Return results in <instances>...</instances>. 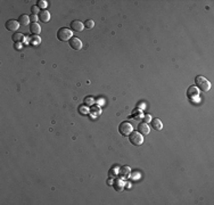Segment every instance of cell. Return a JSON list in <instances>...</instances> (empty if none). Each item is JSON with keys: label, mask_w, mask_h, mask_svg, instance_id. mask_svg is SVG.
Listing matches in <instances>:
<instances>
[{"label": "cell", "mask_w": 214, "mask_h": 205, "mask_svg": "<svg viewBox=\"0 0 214 205\" xmlns=\"http://www.w3.org/2000/svg\"><path fill=\"white\" fill-rule=\"evenodd\" d=\"M195 83H196V88L202 90L203 93H207L211 89V82L203 75H197L195 78Z\"/></svg>", "instance_id": "1"}, {"label": "cell", "mask_w": 214, "mask_h": 205, "mask_svg": "<svg viewBox=\"0 0 214 205\" xmlns=\"http://www.w3.org/2000/svg\"><path fill=\"white\" fill-rule=\"evenodd\" d=\"M73 38V32L71 28H61L57 31V39L59 41H69Z\"/></svg>", "instance_id": "2"}, {"label": "cell", "mask_w": 214, "mask_h": 205, "mask_svg": "<svg viewBox=\"0 0 214 205\" xmlns=\"http://www.w3.org/2000/svg\"><path fill=\"white\" fill-rule=\"evenodd\" d=\"M130 142L134 146H141L144 144V136L138 131H132L129 136Z\"/></svg>", "instance_id": "3"}, {"label": "cell", "mask_w": 214, "mask_h": 205, "mask_svg": "<svg viewBox=\"0 0 214 205\" xmlns=\"http://www.w3.org/2000/svg\"><path fill=\"white\" fill-rule=\"evenodd\" d=\"M132 131H133L132 125H131V123L126 122V121L121 122V123H120V125H118V132L121 133L122 136H124V137L130 136V133L132 132Z\"/></svg>", "instance_id": "4"}, {"label": "cell", "mask_w": 214, "mask_h": 205, "mask_svg": "<svg viewBox=\"0 0 214 205\" xmlns=\"http://www.w3.org/2000/svg\"><path fill=\"white\" fill-rule=\"evenodd\" d=\"M5 26H6L7 31H14V32H16V30H18V28H20V23L16 20H8L6 22Z\"/></svg>", "instance_id": "5"}, {"label": "cell", "mask_w": 214, "mask_h": 205, "mask_svg": "<svg viewBox=\"0 0 214 205\" xmlns=\"http://www.w3.org/2000/svg\"><path fill=\"white\" fill-rule=\"evenodd\" d=\"M69 47L72 49H74V50H81L82 49V41L79 38H77V36H73L72 39L69 41Z\"/></svg>", "instance_id": "6"}, {"label": "cell", "mask_w": 214, "mask_h": 205, "mask_svg": "<svg viewBox=\"0 0 214 205\" xmlns=\"http://www.w3.org/2000/svg\"><path fill=\"white\" fill-rule=\"evenodd\" d=\"M69 26H71V31H75V32H81L82 30H83V28H84V25H83V23L82 22H80V21H77V20H74L71 22V24H69Z\"/></svg>", "instance_id": "7"}, {"label": "cell", "mask_w": 214, "mask_h": 205, "mask_svg": "<svg viewBox=\"0 0 214 205\" xmlns=\"http://www.w3.org/2000/svg\"><path fill=\"white\" fill-rule=\"evenodd\" d=\"M137 129H138V132H140L142 136H147V135L150 132L149 125H148V123H146V122H141V123H139Z\"/></svg>", "instance_id": "8"}, {"label": "cell", "mask_w": 214, "mask_h": 205, "mask_svg": "<svg viewBox=\"0 0 214 205\" xmlns=\"http://www.w3.org/2000/svg\"><path fill=\"white\" fill-rule=\"evenodd\" d=\"M38 18H39V21H41V22L47 23V22H49V20H50V13H49L47 9H41L40 13L38 14Z\"/></svg>", "instance_id": "9"}, {"label": "cell", "mask_w": 214, "mask_h": 205, "mask_svg": "<svg viewBox=\"0 0 214 205\" xmlns=\"http://www.w3.org/2000/svg\"><path fill=\"white\" fill-rule=\"evenodd\" d=\"M150 123H152V128L154 130H156V131H161L163 129V123H162V121L160 119H152Z\"/></svg>", "instance_id": "10"}, {"label": "cell", "mask_w": 214, "mask_h": 205, "mask_svg": "<svg viewBox=\"0 0 214 205\" xmlns=\"http://www.w3.org/2000/svg\"><path fill=\"white\" fill-rule=\"evenodd\" d=\"M112 186H113L114 189H115L116 192H122L125 187V184H124V181L121 180V179H116V180H114Z\"/></svg>", "instance_id": "11"}, {"label": "cell", "mask_w": 214, "mask_h": 205, "mask_svg": "<svg viewBox=\"0 0 214 205\" xmlns=\"http://www.w3.org/2000/svg\"><path fill=\"white\" fill-rule=\"evenodd\" d=\"M30 32L32 33L33 36H39L41 32V28L38 23H31L30 24Z\"/></svg>", "instance_id": "12"}, {"label": "cell", "mask_w": 214, "mask_h": 205, "mask_svg": "<svg viewBox=\"0 0 214 205\" xmlns=\"http://www.w3.org/2000/svg\"><path fill=\"white\" fill-rule=\"evenodd\" d=\"M18 23H20V25H22V26H26V25L30 24V16H28V15H25V14H23V15H21L20 17H18Z\"/></svg>", "instance_id": "13"}, {"label": "cell", "mask_w": 214, "mask_h": 205, "mask_svg": "<svg viewBox=\"0 0 214 205\" xmlns=\"http://www.w3.org/2000/svg\"><path fill=\"white\" fill-rule=\"evenodd\" d=\"M12 39H13V41H14L15 44H20V42H22V41H23L24 36H23L22 33H20V32H15L12 36Z\"/></svg>", "instance_id": "14"}, {"label": "cell", "mask_w": 214, "mask_h": 205, "mask_svg": "<svg viewBox=\"0 0 214 205\" xmlns=\"http://www.w3.org/2000/svg\"><path fill=\"white\" fill-rule=\"evenodd\" d=\"M118 173H120L121 176H123V177H129L130 173H131V170H130L129 166L124 165V166H122L121 169H120V172Z\"/></svg>", "instance_id": "15"}, {"label": "cell", "mask_w": 214, "mask_h": 205, "mask_svg": "<svg viewBox=\"0 0 214 205\" xmlns=\"http://www.w3.org/2000/svg\"><path fill=\"white\" fill-rule=\"evenodd\" d=\"M187 93H188V97H193V96H197L199 93H198V89L196 88V87H190V88L188 89Z\"/></svg>", "instance_id": "16"}, {"label": "cell", "mask_w": 214, "mask_h": 205, "mask_svg": "<svg viewBox=\"0 0 214 205\" xmlns=\"http://www.w3.org/2000/svg\"><path fill=\"white\" fill-rule=\"evenodd\" d=\"M83 25H84V28L91 30V28H93V26H95V22H93L92 20H87L84 23H83Z\"/></svg>", "instance_id": "17"}, {"label": "cell", "mask_w": 214, "mask_h": 205, "mask_svg": "<svg viewBox=\"0 0 214 205\" xmlns=\"http://www.w3.org/2000/svg\"><path fill=\"white\" fill-rule=\"evenodd\" d=\"M39 8H41V9H43L45 7H47V1L46 0H39L38 1V5H36Z\"/></svg>", "instance_id": "18"}, {"label": "cell", "mask_w": 214, "mask_h": 205, "mask_svg": "<svg viewBox=\"0 0 214 205\" xmlns=\"http://www.w3.org/2000/svg\"><path fill=\"white\" fill-rule=\"evenodd\" d=\"M41 9L38 7V6H32L31 7V13H32V15H38L39 13H40Z\"/></svg>", "instance_id": "19"}, {"label": "cell", "mask_w": 214, "mask_h": 205, "mask_svg": "<svg viewBox=\"0 0 214 205\" xmlns=\"http://www.w3.org/2000/svg\"><path fill=\"white\" fill-rule=\"evenodd\" d=\"M116 173H117V170H116V168L114 166V168H112V169L109 170V172H108V176L111 178H113L114 176H116Z\"/></svg>", "instance_id": "20"}, {"label": "cell", "mask_w": 214, "mask_h": 205, "mask_svg": "<svg viewBox=\"0 0 214 205\" xmlns=\"http://www.w3.org/2000/svg\"><path fill=\"white\" fill-rule=\"evenodd\" d=\"M150 121H152V115H150V114H145V115H144V122L148 123Z\"/></svg>", "instance_id": "21"}, {"label": "cell", "mask_w": 214, "mask_h": 205, "mask_svg": "<svg viewBox=\"0 0 214 205\" xmlns=\"http://www.w3.org/2000/svg\"><path fill=\"white\" fill-rule=\"evenodd\" d=\"M38 20H39V18H38V16H36V15H32V14L30 15V21H31L32 23H38V22H36Z\"/></svg>", "instance_id": "22"}, {"label": "cell", "mask_w": 214, "mask_h": 205, "mask_svg": "<svg viewBox=\"0 0 214 205\" xmlns=\"http://www.w3.org/2000/svg\"><path fill=\"white\" fill-rule=\"evenodd\" d=\"M79 111H82V113H83V114H85V113L88 112V108H84V107H79Z\"/></svg>", "instance_id": "23"}, {"label": "cell", "mask_w": 214, "mask_h": 205, "mask_svg": "<svg viewBox=\"0 0 214 205\" xmlns=\"http://www.w3.org/2000/svg\"><path fill=\"white\" fill-rule=\"evenodd\" d=\"M16 47H17V49H21V44H15V49H16Z\"/></svg>", "instance_id": "24"}]
</instances>
